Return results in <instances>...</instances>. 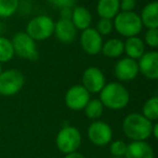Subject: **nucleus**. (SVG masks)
<instances>
[{"instance_id":"1","label":"nucleus","mask_w":158,"mask_h":158,"mask_svg":"<svg viewBox=\"0 0 158 158\" xmlns=\"http://www.w3.org/2000/svg\"><path fill=\"white\" fill-rule=\"evenodd\" d=\"M100 101L104 107L110 110H123L129 104L130 94L123 85L120 82H108L105 84L100 91Z\"/></svg>"},{"instance_id":"2","label":"nucleus","mask_w":158,"mask_h":158,"mask_svg":"<svg viewBox=\"0 0 158 158\" xmlns=\"http://www.w3.org/2000/svg\"><path fill=\"white\" fill-rule=\"evenodd\" d=\"M153 123L142 114L132 113L126 116L123 121V131L132 141H145L152 135Z\"/></svg>"},{"instance_id":"3","label":"nucleus","mask_w":158,"mask_h":158,"mask_svg":"<svg viewBox=\"0 0 158 158\" xmlns=\"http://www.w3.org/2000/svg\"><path fill=\"white\" fill-rule=\"evenodd\" d=\"M113 20V25L116 31L126 38L138 36L143 28L140 15L134 11L119 12Z\"/></svg>"},{"instance_id":"4","label":"nucleus","mask_w":158,"mask_h":158,"mask_svg":"<svg viewBox=\"0 0 158 158\" xmlns=\"http://www.w3.org/2000/svg\"><path fill=\"white\" fill-rule=\"evenodd\" d=\"M55 22L47 15H39L31 19L26 26L25 33L35 41L49 39L54 33Z\"/></svg>"},{"instance_id":"5","label":"nucleus","mask_w":158,"mask_h":158,"mask_svg":"<svg viewBox=\"0 0 158 158\" xmlns=\"http://www.w3.org/2000/svg\"><path fill=\"white\" fill-rule=\"evenodd\" d=\"M56 146L61 153L70 154L77 152L81 144V134L76 127L65 126L59 131L55 139Z\"/></svg>"},{"instance_id":"6","label":"nucleus","mask_w":158,"mask_h":158,"mask_svg":"<svg viewBox=\"0 0 158 158\" xmlns=\"http://www.w3.org/2000/svg\"><path fill=\"white\" fill-rule=\"evenodd\" d=\"M24 84V75L20 70H2L0 74V94L3 97H13L22 90Z\"/></svg>"},{"instance_id":"7","label":"nucleus","mask_w":158,"mask_h":158,"mask_svg":"<svg viewBox=\"0 0 158 158\" xmlns=\"http://www.w3.org/2000/svg\"><path fill=\"white\" fill-rule=\"evenodd\" d=\"M13 46L14 54L28 61H36L38 60V51L36 41L31 39L25 31L16 33L11 40Z\"/></svg>"},{"instance_id":"8","label":"nucleus","mask_w":158,"mask_h":158,"mask_svg":"<svg viewBox=\"0 0 158 158\" xmlns=\"http://www.w3.org/2000/svg\"><path fill=\"white\" fill-rule=\"evenodd\" d=\"M88 138L91 143L97 146H105L112 142L113 130L107 123L95 120L88 128Z\"/></svg>"},{"instance_id":"9","label":"nucleus","mask_w":158,"mask_h":158,"mask_svg":"<svg viewBox=\"0 0 158 158\" xmlns=\"http://www.w3.org/2000/svg\"><path fill=\"white\" fill-rule=\"evenodd\" d=\"M105 76L100 68L95 66H90L86 68L82 74V85L81 86L89 93H100V91L105 86Z\"/></svg>"},{"instance_id":"10","label":"nucleus","mask_w":158,"mask_h":158,"mask_svg":"<svg viewBox=\"0 0 158 158\" xmlns=\"http://www.w3.org/2000/svg\"><path fill=\"white\" fill-rule=\"evenodd\" d=\"M65 104L72 110H81L90 101V93L80 85L70 87L65 93Z\"/></svg>"},{"instance_id":"11","label":"nucleus","mask_w":158,"mask_h":158,"mask_svg":"<svg viewBox=\"0 0 158 158\" xmlns=\"http://www.w3.org/2000/svg\"><path fill=\"white\" fill-rule=\"evenodd\" d=\"M103 42L102 36L93 27H89L80 34V46L89 55H97L101 53Z\"/></svg>"},{"instance_id":"12","label":"nucleus","mask_w":158,"mask_h":158,"mask_svg":"<svg viewBox=\"0 0 158 158\" xmlns=\"http://www.w3.org/2000/svg\"><path fill=\"white\" fill-rule=\"evenodd\" d=\"M138 67L139 73L146 77L149 80H157L158 79V53L156 51L145 52L139 59Z\"/></svg>"},{"instance_id":"13","label":"nucleus","mask_w":158,"mask_h":158,"mask_svg":"<svg viewBox=\"0 0 158 158\" xmlns=\"http://www.w3.org/2000/svg\"><path fill=\"white\" fill-rule=\"evenodd\" d=\"M114 74L120 81H131L139 75L138 62L129 57L119 60L114 67Z\"/></svg>"},{"instance_id":"14","label":"nucleus","mask_w":158,"mask_h":158,"mask_svg":"<svg viewBox=\"0 0 158 158\" xmlns=\"http://www.w3.org/2000/svg\"><path fill=\"white\" fill-rule=\"evenodd\" d=\"M56 39L63 44H72L77 37V29L70 20L60 19L54 24V33Z\"/></svg>"},{"instance_id":"15","label":"nucleus","mask_w":158,"mask_h":158,"mask_svg":"<svg viewBox=\"0 0 158 158\" xmlns=\"http://www.w3.org/2000/svg\"><path fill=\"white\" fill-rule=\"evenodd\" d=\"M125 158H154V151L145 141H132L127 145Z\"/></svg>"},{"instance_id":"16","label":"nucleus","mask_w":158,"mask_h":158,"mask_svg":"<svg viewBox=\"0 0 158 158\" xmlns=\"http://www.w3.org/2000/svg\"><path fill=\"white\" fill-rule=\"evenodd\" d=\"M70 21L76 27V29H80V31H85V29L91 27V23H92V15H91L90 11L84 6H75L73 8L72 12V18Z\"/></svg>"},{"instance_id":"17","label":"nucleus","mask_w":158,"mask_h":158,"mask_svg":"<svg viewBox=\"0 0 158 158\" xmlns=\"http://www.w3.org/2000/svg\"><path fill=\"white\" fill-rule=\"evenodd\" d=\"M141 22L142 25L147 29H157L158 28V2L153 1L149 2L143 8L141 12Z\"/></svg>"},{"instance_id":"18","label":"nucleus","mask_w":158,"mask_h":158,"mask_svg":"<svg viewBox=\"0 0 158 158\" xmlns=\"http://www.w3.org/2000/svg\"><path fill=\"white\" fill-rule=\"evenodd\" d=\"M123 52L127 54V57L136 61L145 53L144 41L139 36L127 38L123 42Z\"/></svg>"},{"instance_id":"19","label":"nucleus","mask_w":158,"mask_h":158,"mask_svg":"<svg viewBox=\"0 0 158 158\" xmlns=\"http://www.w3.org/2000/svg\"><path fill=\"white\" fill-rule=\"evenodd\" d=\"M120 12L119 0H99L97 5V13L100 19L113 20Z\"/></svg>"},{"instance_id":"20","label":"nucleus","mask_w":158,"mask_h":158,"mask_svg":"<svg viewBox=\"0 0 158 158\" xmlns=\"http://www.w3.org/2000/svg\"><path fill=\"white\" fill-rule=\"evenodd\" d=\"M101 52L110 59H116L123 53V41L119 38H110L103 42Z\"/></svg>"},{"instance_id":"21","label":"nucleus","mask_w":158,"mask_h":158,"mask_svg":"<svg viewBox=\"0 0 158 158\" xmlns=\"http://www.w3.org/2000/svg\"><path fill=\"white\" fill-rule=\"evenodd\" d=\"M85 114L89 119H93V120H98L100 117L102 116L104 110V106L101 103L99 99H90V101L87 103V105L84 108Z\"/></svg>"},{"instance_id":"22","label":"nucleus","mask_w":158,"mask_h":158,"mask_svg":"<svg viewBox=\"0 0 158 158\" xmlns=\"http://www.w3.org/2000/svg\"><path fill=\"white\" fill-rule=\"evenodd\" d=\"M142 115L148 120L154 121L158 118V98L152 97L145 101L142 107Z\"/></svg>"},{"instance_id":"23","label":"nucleus","mask_w":158,"mask_h":158,"mask_svg":"<svg viewBox=\"0 0 158 158\" xmlns=\"http://www.w3.org/2000/svg\"><path fill=\"white\" fill-rule=\"evenodd\" d=\"M14 50L10 39L0 36V63H8L14 56Z\"/></svg>"},{"instance_id":"24","label":"nucleus","mask_w":158,"mask_h":158,"mask_svg":"<svg viewBox=\"0 0 158 158\" xmlns=\"http://www.w3.org/2000/svg\"><path fill=\"white\" fill-rule=\"evenodd\" d=\"M19 0H0V18L8 19L19 9Z\"/></svg>"},{"instance_id":"25","label":"nucleus","mask_w":158,"mask_h":158,"mask_svg":"<svg viewBox=\"0 0 158 158\" xmlns=\"http://www.w3.org/2000/svg\"><path fill=\"white\" fill-rule=\"evenodd\" d=\"M127 145L123 140L113 141L110 145V152L113 157H123L127 152Z\"/></svg>"},{"instance_id":"26","label":"nucleus","mask_w":158,"mask_h":158,"mask_svg":"<svg viewBox=\"0 0 158 158\" xmlns=\"http://www.w3.org/2000/svg\"><path fill=\"white\" fill-rule=\"evenodd\" d=\"M97 31L101 36H107L114 29V25H113L112 20H107V19H100L99 22L97 23V27H95Z\"/></svg>"},{"instance_id":"27","label":"nucleus","mask_w":158,"mask_h":158,"mask_svg":"<svg viewBox=\"0 0 158 158\" xmlns=\"http://www.w3.org/2000/svg\"><path fill=\"white\" fill-rule=\"evenodd\" d=\"M144 44H147L151 48L158 47V29H147L144 36Z\"/></svg>"},{"instance_id":"28","label":"nucleus","mask_w":158,"mask_h":158,"mask_svg":"<svg viewBox=\"0 0 158 158\" xmlns=\"http://www.w3.org/2000/svg\"><path fill=\"white\" fill-rule=\"evenodd\" d=\"M52 7L57 9H64V8H74L76 6L77 0H48Z\"/></svg>"},{"instance_id":"29","label":"nucleus","mask_w":158,"mask_h":158,"mask_svg":"<svg viewBox=\"0 0 158 158\" xmlns=\"http://www.w3.org/2000/svg\"><path fill=\"white\" fill-rule=\"evenodd\" d=\"M136 7V0H119L120 12H132Z\"/></svg>"},{"instance_id":"30","label":"nucleus","mask_w":158,"mask_h":158,"mask_svg":"<svg viewBox=\"0 0 158 158\" xmlns=\"http://www.w3.org/2000/svg\"><path fill=\"white\" fill-rule=\"evenodd\" d=\"M73 8H64V9L60 10V16H61V19H64V20H70Z\"/></svg>"},{"instance_id":"31","label":"nucleus","mask_w":158,"mask_h":158,"mask_svg":"<svg viewBox=\"0 0 158 158\" xmlns=\"http://www.w3.org/2000/svg\"><path fill=\"white\" fill-rule=\"evenodd\" d=\"M64 158H86L82 154H79L77 152H74V153H70V154H67Z\"/></svg>"},{"instance_id":"32","label":"nucleus","mask_w":158,"mask_h":158,"mask_svg":"<svg viewBox=\"0 0 158 158\" xmlns=\"http://www.w3.org/2000/svg\"><path fill=\"white\" fill-rule=\"evenodd\" d=\"M152 135L155 139L158 138V125L157 123H153V129H152Z\"/></svg>"},{"instance_id":"33","label":"nucleus","mask_w":158,"mask_h":158,"mask_svg":"<svg viewBox=\"0 0 158 158\" xmlns=\"http://www.w3.org/2000/svg\"><path fill=\"white\" fill-rule=\"evenodd\" d=\"M1 73H2V64L0 63V74H1Z\"/></svg>"},{"instance_id":"34","label":"nucleus","mask_w":158,"mask_h":158,"mask_svg":"<svg viewBox=\"0 0 158 158\" xmlns=\"http://www.w3.org/2000/svg\"><path fill=\"white\" fill-rule=\"evenodd\" d=\"M112 158H123V157H112Z\"/></svg>"}]
</instances>
